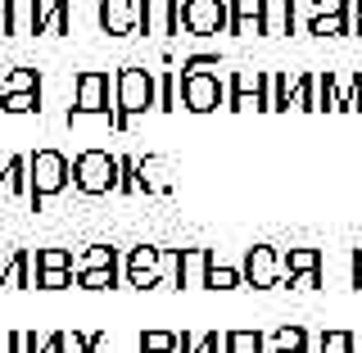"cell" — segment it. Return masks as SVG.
I'll return each mask as SVG.
<instances>
[{"instance_id":"obj_38","label":"cell","mask_w":362,"mask_h":353,"mask_svg":"<svg viewBox=\"0 0 362 353\" xmlns=\"http://www.w3.org/2000/svg\"><path fill=\"white\" fill-rule=\"evenodd\" d=\"M73 281V272H37V290H68Z\"/></svg>"},{"instance_id":"obj_49","label":"cell","mask_w":362,"mask_h":353,"mask_svg":"<svg viewBox=\"0 0 362 353\" xmlns=\"http://www.w3.org/2000/svg\"><path fill=\"white\" fill-rule=\"evenodd\" d=\"M5 163H9V158H0V190H5Z\"/></svg>"},{"instance_id":"obj_5","label":"cell","mask_w":362,"mask_h":353,"mask_svg":"<svg viewBox=\"0 0 362 353\" xmlns=\"http://www.w3.org/2000/svg\"><path fill=\"white\" fill-rule=\"evenodd\" d=\"M231 28V0H181V32L218 37Z\"/></svg>"},{"instance_id":"obj_4","label":"cell","mask_w":362,"mask_h":353,"mask_svg":"<svg viewBox=\"0 0 362 353\" xmlns=\"http://www.w3.org/2000/svg\"><path fill=\"white\" fill-rule=\"evenodd\" d=\"M113 109V82L109 73H100V68H82L73 82V105H68V122L73 118H95V113H105L109 118Z\"/></svg>"},{"instance_id":"obj_15","label":"cell","mask_w":362,"mask_h":353,"mask_svg":"<svg viewBox=\"0 0 362 353\" xmlns=\"http://www.w3.org/2000/svg\"><path fill=\"white\" fill-rule=\"evenodd\" d=\"M294 28V0H263V37H286Z\"/></svg>"},{"instance_id":"obj_50","label":"cell","mask_w":362,"mask_h":353,"mask_svg":"<svg viewBox=\"0 0 362 353\" xmlns=\"http://www.w3.org/2000/svg\"><path fill=\"white\" fill-rule=\"evenodd\" d=\"M267 353H308V349H267Z\"/></svg>"},{"instance_id":"obj_6","label":"cell","mask_w":362,"mask_h":353,"mask_svg":"<svg viewBox=\"0 0 362 353\" xmlns=\"http://www.w3.org/2000/svg\"><path fill=\"white\" fill-rule=\"evenodd\" d=\"M267 91H272V73H263V68H235L226 77V109H235V113L267 109Z\"/></svg>"},{"instance_id":"obj_51","label":"cell","mask_w":362,"mask_h":353,"mask_svg":"<svg viewBox=\"0 0 362 353\" xmlns=\"http://www.w3.org/2000/svg\"><path fill=\"white\" fill-rule=\"evenodd\" d=\"M354 353H362V340H354Z\"/></svg>"},{"instance_id":"obj_40","label":"cell","mask_w":362,"mask_h":353,"mask_svg":"<svg viewBox=\"0 0 362 353\" xmlns=\"http://www.w3.org/2000/svg\"><path fill=\"white\" fill-rule=\"evenodd\" d=\"M199 353H226V335L204 331V335H199Z\"/></svg>"},{"instance_id":"obj_21","label":"cell","mask_w":362,"mask_h":353,"mask_svg":"<svg viewBox=\"0 0 362 353\" xmlns=\"http://www.w3.org/2000/svg\"><path fill=\"white\" fill-rule=\"evenodd\" d=\"M294 86H299V77H290V73H272L267 109H272V113H286V109H294Z\"/></svg>"},{"instance_id":"obj_11","label":"cell","mask_w":362,"mask_h":353,"mask_svg":"<svg viewBox=\"0 0 362 353\" xmlns=\"http://www.w3.org/2000/svg\"><path fill=\"white\" fill-rule=\"evenodd\" d=\"M100 28L109 37H132L141 32V0H100Z\"/></svg>"},{"instance_id":"obj_7","label":"cell","mask_w":362,"mask_h":353,"mask_svg":"<svg viewBox=\"0 0 362 353\" xmlns=\"http://www.w3.org/2000/svg\"><path fill=\"white\" fill-rule=\"evenodd\" d=\"M181 105L190 113H213L226 109V77L222 73H181Z\"/></svg>"},{"instance_id":"obj_39","label":"cell","mask_w":362,"mask_h":353,"mask_svg":"<svg viewBox=\"0 0 362 353\" xmlns=\"http://www.w3.org/2000/svg\"><path fill=\"white\" fill-rule=\"evenodd\" d=\"M45 340H37V331H14V353H41Z\"/></svg>"},{"instance_id":"obj_24","label":"cell","mask_w":362,"mask_h":353,"mask_svg":"<svg viewBox=\"0 0 362 353\" xmlns=\"http://www.w3.org/2000/svg\"><path fill=\"white\" fill-rule=\"evenodd\" d=\"M209 249H181V286H204Z\"/></svg>"},{"instance_id":"obj_16","label":"cell","mask_w":362,"mask_h":353,"mask_svg":"<svg viewBox=\"0 0 362 353\" xmlns=\"http://www.w3.org/2000/svg\"><path fill=\"white\" fill-rule=\"evenodd\" d=\"M32 267H37V254H32V249H9L5 286H9V290H28V286H37V281H32Z\"/></svg>"},{"instance_id":"obj_13","label":"cell","mask_w":362,"mask_h":353,"mask_svg":"<svg viewBox=\"0 0 362 353\" xmlns=\"http://www.w3.org/2000/svg\"><path fill=\"white\" fill-rule=\"evenodd\" d=\"M235 37H263V0H231V28Z\"/></svg>"},{"instance_id":"obj_10","label":"cell","mask_w":362,"mask_h":353,"mask_svg":"<svg viewBox=\"0 0 362 353\" xmlns=\"http://www.w3.org/2000/svg\"><path fill=\"white\" fill-rule=\"evenodd\" d=\"M141 32L145 37H177L181 0H141Z\"/></svg>"},{"instance_id":"obj_18","label":"cell","mask_w":362,"mask_h":353,"mask_svg":"<svg viewBox=\"0 0 362 353\" xmlns=\"http://www.w3.org/2000/svg\"><path fill=\"white\" fill-rule=\"evenodd\" d=\"M240 286H245L240 267H231V263H218V254H209V272H204V290H240Z\"/></svg>"},{"instance_id":"obj_12","label":"cell","mask_w":362,"mask_h":353,"mask_svg":"<svg viewBox=\"0 0 362 353\" xmlns=\"http://www.w3.org/2000/svg\"><path fill=\"white\" fill-rule=\"evenodd\" d=\"M299 277H322V249H281V286Z\"/></svg>"},{"instance_id":"obj_48","label":"cell","mask_w":362,"mask_h":353,"mask_svg":"<svg viewBox=\"0 0 362 353\" xmlns=\"http://www.w3.org/2000/svg\"><path fill=\"white\" fill-rule=\"evenodd\" d=\"M5 267H9V254L0 249V286H5Z\"/></svg>"},{"instance_id":"obj_23","label":"cell","mask_w":362,"mask_h":353,"mask_svg":"<svg viewBox=\"0 0 362 353\" xmlns=\"http://www.w3.org/2000/svg\"><path fill=\"white\" fill-rule=\"evenodd\" d=\"M77 286H82V290H118V286H122V263L77 272Z\"/></svg>"},{"instance_id":"obj_30","label":"cell","mask_w":362,"mask_h":353,"mask_svg":"<svg viewBox=\"0 0 362 353\" xmlns=\"http://www.w3.org/2000/svg\"><path fill=\"white\" fill-rule=\"evenodd\" d=\"M349 32V14H322V18H313L308 23V37H344Z\"/></svg>"},{"instance_id":"obj_47","label":"cell","mask_w":362,"mask_h":353,"mask_svg":"<svg viewBox=\"0 0 362 353\" xmlns=\"http://www.w3.org/2000/svg\"><path fill=\"white\" fill-rule=\"evenodd\" d=\"M354 281L362 286V249H358V258H354Z\"/></svg>"},{"instance_id":"obj_22","label":"cell","mask_w":362,"mask_h":353,"mask_svg":"<svg viewBox=\"0 0 362 353\" xmlns=\"http://www.w3.org/2000/svg\"><path fill=\"white\" fill-rule=\"evenodd\" d=\"M5 190H9V195H23V199L32 195V177H28V154H9V163H5Z\"/></svg>"},{"instance_id":"obj_42","label":"cell","mask_w":362,"mask_h":353,"mask_svg":"<svg viewBox=\"0 0 362 353\" xmlns=\"http://www.w3.org/2000/svg\"><path fill=\"white\" fill-rule=\"evenodd\" d=\"M344 109H362V73L354 77V86H349V100H344Z\"/></svg>"},{"instance_id":"obj_25","label":"cell","mask_w":362,"mask_h":353,"mask_svg":"<svg viewBox=\"0 0 362 353\" xmlns=\"http://www.w3.org/2000/svg\"><path fill=\"white\" fill-rule=\"evenodd\" d=\"M226 353H267V340H263V331L240 326V331H226Z\"/></svg>"},{"instance_id":"obj_26","label":"cell","mask_w":362,"mask_h":353,"mask_svg":"<svg viewBox=\"0 0 362 353\" xmlns=\"http://www.w3.org/2000/svg\"><path fill=\"white\" fill-rule=\"evenodd\" d=\"M158 109H163V113L181 109V73H173V68L158 73Z\"/></svg>"},{"instance_id":"obj_52","label":"cell","mask_w":362,"mask_h":353,"mask_svg":"<svg viewBox=\"0 0 362 353\" xmlns=\"http://www.w3.org/2000/svg\"><path fill=\"white\" fill-rule=\"evenodd\" d=\"M358 18H362V0H358Z\"/></svg>"},{"instance_id":"obj_34","label":"cell","mask_w":362,"mask_h":353,"mask_svg":"<svg viewBox=\"0 0 362 353\" xmlns=\"http://www.w3.org/2000/svg\"><path fill=\"white\" fill-rule=\"evenodd\" d=\"M141 353H177V335L173 331H145L141 335Z\"/></svg>"},{"instance_id":"obj_8","label":"cell","mask_w":362,"mask_h":353,"mask_svg":"<svg viewBox=\"0 0 362 353\" xmlns=\"http://www.w3.org/2000/svg\"><path fill=\"white\" fill-rule=\"evenodd\" d=\"M245 286L254 290H276L281 286V249L276 245H249L245 249V263H240Z\"/></svg>"},{"instance_id":"obj_31","label":"cell","mask_w":362,"mask_h":353,"mask_svg":"<svg viewBox=\"0 0 362 353\" xmlns=\"http://www.w3.org/2000/svg\"><path fill=\"white\" fill-rule=\"evenodd\" d=\"M317 100H322V91H317V73H303L299 86H294V109L317 113Z\"/></svg>"},{"instance_id":"obj_46","label":"cell","mask_w":362,"mask_h":353,"mask_svg":"<svg viewBox=\"0 0 362 353\" xmlns=\"http://www.w3.org/2000/svg\"><path fill=\"white\" fill-rule=\"evenodd\" d=\"M41 353H59V331H54V335H45V349Z\"/></svg>"},{"instance_id":"obj_41","label":"cell","mask_w":362,"mask_h":353,"mask_svg":"<svg viewBox=\"0 0 362 353\" xmlns=\"http://www.w3.org/2000/svg\"><path fill=\"white\" fill-rule=\"evenodd\" d=\"M177 353H199V335L195 331H181L177 335Z\"/></svg>"},{"instance_id":"obj_2","label":"cell","mask_w":362,"mask_h":353,"mask_svg":"<svg viewBox=\"0 0 362 353\" xmlns=\"http://www.w3.org/2000/svg\"><path fill=\"white\" fill-rule=\"evenodd\" d=\"M28 177H32V204H41L45 199H54L59 190H68V181H73V158H68L64 150H37V154H28Z\"/></svg>"},{"instance_id":"obj_19","label":"cell","mask_w":362,"mask_h":353,"mask_svg":"<svg viewBox=\"0 0 362 353\" xmlns=\"http://www.w3.org/2000/svg\"><path fill=\"white\" fill-rule=\"evenodd\" d=\"M68 9H73V0H50V5H41L37 32H45V37H64L68 32Z\"/></svg>"},{"instance_id":"obj_44","label":"cell","mask_w":362,"mask_h":353,"mask_svg":"<svg viewBox=\"0 0 362 353\" xmlns=\"http://www.w3.org/2000/svg\"><path fill=\"white\" fill-rule=\"evenodd\" d=\"M90 353H105V331H90Z\"/></svg>"},{"instance_id":"obj_37","label":"cell","mask_w":362,"mask_h":353,"mask_svg":"<svg viewBox=\"0 0 362 353\" xmlns=\"http://www.w3.org/2000/svg\"><path fill=\"white\" fill-rule=\"evenodd\" d=\"M322 353H354V335L349 331H322Z\"/></svg>"},{"instance_id":"obj_29","label":"cell","mask_w":362,"mask_h":353,"mask_svg":"<svg viewBox=\"0 0 362 353\" xmlns=\"http://www.w3.org/2000/svg\"><path fill=\"white\" fill-rule=\"evenodd\" d=\"M37 272H73V249H37Z\"/></svg>"},{"instance_id":"obj_27","label":"cell","mask_w":362,"mask_h":353,"mask_svg":"<svg viewBox=\"0 0 362 353\" xmlns=\"http://www.w3.org/2000/svg\"><path fill=\"white\" fill-rule=\"evenodd\" d=\"M168 158H141V190H150V195H158V190H168Z\"/></svg>"},{"instance_id":"obj_17","label":"cell","mask_w":362,"mask_h":353,"mask_svg":"<svg viewBox=\"0 0 362 353\" xmlns=\"http://www.w3.org/2000/svg\"><path fill=\"white\" fill-rule=\"evenodd\" d=\"M113 263H122V249H113V245H86L82 254H73V277H77V272H90V267H113Z\"/></svg>"},{"instance_id":"obj_45","label":"cell","mask_w":362,"mask_h":353,"mask_svg":"<svg viewBox=\"0 0 362 353\" xmlns=\"http://www.w3.org/2000/svg\"><path fill=\"white\" fill-rule=\"evenodd\" d=\"M0 353H14V331H0Z\"/></svg>"},{"instance_id":"obj_43","label":"cell","mask_w":362,"mask_h":353,"mask_svg":"<svg viewBox=\"0 0 362 353\" xmlns=\"http://www.w3.org/2000/svg\"><path fill=\"white\" fill-rule=\"evenodd\" d=\"M0 37H9V0H0Z\"/></svg>"},{"instance_id":"obj_14","label":"cell","mask_w":362,"mask_h":353,"mask_svg":"<svg viewBox=\"0 0 362 353\" xmlns=\"http://www.w3.org/2000/svg\"><path fill=\"white\" fill-rule=\"evenodd\" d=\"M45 0H9V37H32L37 32Z\"/></svg>"},{"instance_id":"obj_9","label":"cell","mask_w":362,"mask_h":353,"mask_svg":"<svg viewBox=\"0 0 362 353\" xmlns=\"http://www.w3.org/2000/svg\"><path fill=\"white\" fill-rule=\"evenodd\" d=\"M158 258L163 249L158 245H136L122 254V286H136V290H154L158 286Z\"/></svg>"},{"instance_id":"obj_20","label":"cell","mask_w":362,"mask_h":353,"mask_svg":"<svg viewBox=\"0 0 362 353\" xmlns=\"http://www.w3.org/2000/svg\"><path fill=\"white\" fill-rule=\"evenodd\" d=\"M18 91H41V73H37V68H5V73H0V100L18 96Z\"/></svg>"},{"instance_id":"obj_3","label":"cell","mask_w":362,"mask_h":353,"mask_svg":"<svg viewBox=\"0 0 362 353\" xmlns=\"http://www.w3.org/2000/svg\"><path fill=\"white\" fill-rule=\"evenodd\" d=\"M73 186L82 190V195H113V190H118V154L82 150L73 158Z\"/></svg>"},{"instance_id":"obj_1","label":"cell","mask_w":362,"mask_h":353,"mask_svg":"<svg viewBox=\"0 0 362 353\" xmlns=\"http://www.w3.org/2000/svg\"><path fill=\"white\" fill-rule=\"evenodd\" d=\"M158 109V73L154 68H118L113 77V109H109V127L127 132L136 113Z\"/></svg>"},{"instance_id":"obj_28","label":"cell","mask_w":362,"mask_h":353,"mask_svg":"<svg viewBox=\"0 0 362 353\" xmlns=\"http://www.w3.org/2000/svg\"><path fill=\"white\" fill-rule=\"evenodd\" d=\"M141 190V158L118 154V195H136Z\"/></svg>"},{"instance_id":"obj_33","label":"cell","mask_w":362,"mask_h":353,"mask_svg":"<svg viewBox=\"0 0 362 353\" xmlns=\"http://www.w3.org/2000/svg\"><path fill=\"white\" fill-rule=\"evenodd\" d=\"M0 113H41V91H18L0 100Z\"/></svg>"},{"instance_id":"obj_35","label":"cell","mask_w":362,"mask_h":353,"mask_svg":"<svg viewBox=\"0 0 362 353\" xmlns=\"http://www.w3.org/2000/svg\"><path fill=\"white\" fill-rule=\"evenodd\" d=\"M218 68H222L218 54H186L181 59V73H218Z\"/></svg>"},{"instance_id":"obj_32","label":"cell","mask_w":362,"mask_h":353,"mask_svg":"<svg viewBox=\"0 0 362 353\" xmlns=\"http://www.w3.org/2000/svg\"><path fill=\"white\" fill-rule=\"evenodd\" d=\"M272 349H308V331L294 326V322L276 326V331H272Z\"/></svg>"},{"instance_id":"obj_36","label":"cell","mask_w":362,"mask_h":353,"mask_svg":"<svg viewBox=\"0 0 362 353\" xmlns=\"http://www.w3.org/2000/svg\"><path fill=\"white\" fill-rule=\"evenodd\" d=\"M59 353H90V331H59Z\"/></svg>"}]
</instances>
